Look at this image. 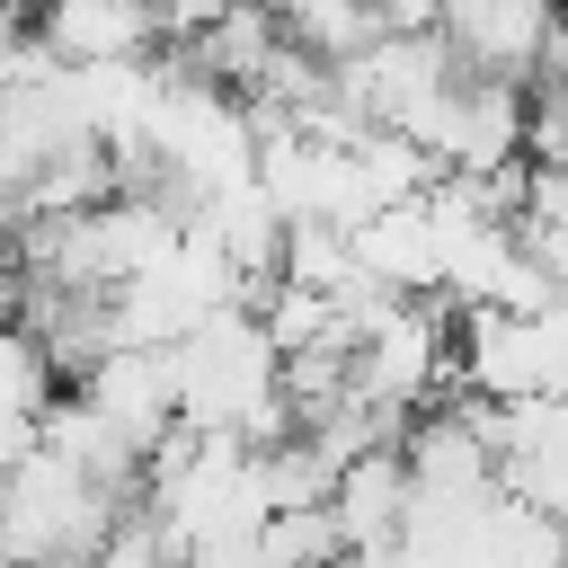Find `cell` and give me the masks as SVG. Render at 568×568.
I'll return each instance as SVG.
<instances>
[{"label":"cell","instance_id":"6da1fadb","mask_svg":"<svg viewBox=\"0 0 568 568\" xmlns=\"http://www.w3.org/2000/svg\"><path fill=\"white\" fill-rule=\"evenodd\" d=\"M62 390H80L133 453H151L169 426H178V373H169V346H106L80 382H62Z\"/></svg>","mask_w":568,"mask_h":568},{"label":"cell","instance_id":"7a4b0ae2","mask_svg":"<svg viewBox=\"0 0 568 568\" xmlns=\"http://www.w3.org/2000/svg\"><path fill=\"white\" fill-rule=\"evenodd\" d=\"M36 36H44V53L53 62H142L169 27H160V9L151 0H44L36 9Z\"/></svg>","mask_w":568,"mask_h":568},{"label":"cell","instance_id":"3957f363","mask_svg":"<svg viewBox=\"0 0 568 568\" xmlns=\"http://www.w3.org/2000/svg\"><path fill=\"white\" fill-rule=\"evenodd\" d=\"M550 18H559V0H444L435 27H444V44H453L462 62L524 80L532 53H541V36H550Z\"/></svg>","mask_w":568,"mask_h":568},{"label":"cell","instance_id":"277c9868","mask_svg":"<svg viewBox=\"0 0 568 568\" xmlns=\"http://www.w3.org/2000/svg\"><path fill=\"white\" fill-rule=\"evenodd\" d=\"M328 515H337L346 550H390L399 541V515H408V462H399V444H373V453L337 462Z\"/></svg>","mask_w":568,"mask_h":568},{"label":"cell","instance_id":"5b68a950","mask_svg":"<svg viewBox=\"0 0 568 568\" xmlns=\"http://www.w3.org/2000/svg\"><path fill=\"white\" fill-rule=\"evenodd\" d=\"M248 559L257 568H337L346 559V532H337L328 497L320 506H266L257 532H248Z\"/></svg>","mask_w":568,"mask_h":568},{"label":"cell","instance_id":"8992f818","mask_svg":"<svg viewBox=\"0 0 568 568\" xmlns=\"http://www.w3.org/2000/svg\"><path fill=\"white\" fill-rule=\"evenodd\" d=\"M515 231H568V169H532V160H524V204H515Z\"/></svg>","mask_w":568,"mask_h":568},{"label":"cell","instance_id":"52a82bcc","mask_svg":"<svg viewBox=\"0 0 568 568\" xmlns=\"http://www.w3.org/2000/svg\"><path fill=\"white\" fill-rule=\"evenodd\" d=\"M364 9H373L382 36H426V27L444 18V0H364Z\"/></svg>","mask_w":568,"mask_h":568},{"label":"cell","instance_id":"ba28073f","mask_svg":"<svg viewBox=\"0 0 568 568\" xmlns=\"http://www.w3.org/2000/svg\"><path fill=\"white\" fill-rule=\"evenodd\" d=\"M515 240H524V257L550 275V293L568 302V231H515Z\"/></svg>","mask_w":568,"mask_h":568},{"label":"cell","instance_id":"9c48e42d","mask_svg":"<svg viewBox=\"0 0 568 568\" xmlns=\"http://www.w3.org/2000/svg\"><path fill=\"white\" fill-rule=\"evenodd\" d=\"M27 568H80V559H27Z\"/></svg>","mask_w":568,"mask_h":568},{"label":"cell","instance_id":"30bf717a","mask_svg":"<svg viewBox=\"0 0 568 568\" xmlns=\"http://www.w3.org/2000/svg\"><path fill=\"white\" fill-rule=\"evenodd\" d=\"M275 9H293V0H275Z\"/></svg>","mask_w":568,"mask_h":568}]
</instances>
